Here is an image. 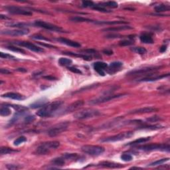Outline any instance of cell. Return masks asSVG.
<instances>
[{"label": "cell", "instance_id": "6da1fadb", "mask_svg": "<svg viewBox=\"0 0 170 170\" xmlns=\"http://www.w3.org/2000/svg\"><path fill=\"white\" fill-rule=\"evenodd\" d=\"M63 104L62 101H55L53 103L47 104L45 106L37 112V115L41 118L50 117L57 110L61 108Z\"/></svg>", "mask_w": 170, "mask_h": 170}, {"label": "cell", "instance_id": "7a4b0ae2", "mask_svg": "<svg viewBox=\"0 0 170 170\" xmlns=\"http://www.w3.org/2000/svg\"><path fill=\"white\" fill-rule=\"evenodd\" d=\"M60 146V142L58 141H49L41 143L35 150V154L37 155H47L52 150H55Z\"/></svg>", "mask_w": 170, "mask_h": 170}, {"label": "cell", "instance_id": "3957f363", "mask_svg": "<svg viewBox=\"0 0 170 170\" xmlns=\"http://www.w3.org/2000/svg\"><path fill=\"white\" fill-rule=\"evenodd\" d=\"M100 114V112L96 109L85 108L76 112L74 118L78 120H86L98 116Z\"/></svg>", "mask_w": 170, "mask_h": 170}, {"label": "cell", "instance_id": "277c9868", "mask_svg": "<svg viewBox=\"0 0 170 170\" xmlns=\"http://www.w3.org/2000/svg\"><path fill=\"white\" fill-rule=\"evenodd\" d=\"M161 68V67H145L143 69H136L134 70H131L127 73L128 76H140V75H146V77H150V76L154 75V72L158 71ZM155 75V74H154Z\"/></svg>", "mask_w": 170, "mask_h": 170}, {"label": "cell", "instance_id": "5b68a950", "mask_svg": "<svg viewBox=\"0 0 170 170\" xmlns=\"http://www.w3.org/2000/svg\"><path fill=\"white\" fill-rule=\"evenodd\" d=\"M69 122H61L52 126L48 130L47 134L50 137H55L66 131L69 126Z\"/></svg>", "mask_w": 170, "mask_h": 170}, {"label": "cell", "instance_id": "8992f818", "mask_svg": "<svg viewBox=\"0 0 170 170\" xmlns=\"http://www.w3.org/2000/svg\"><path fill=\"white\" fill-rule=\"evenodd\" d=\"M138 150L150 151H169V145L167 143H151V144L141 146L137 147Z\"/></svg>", "mask_w": 170, "mask_h": 170}, {"label": "cell", "instance_id": "52a82bcc", "mask_svg": "<svg viewBox=\"0 0 170 170\" xmlns=\"http://www.w3.org/2000/svg\"><path fill=\"white\" fill-rule=\"evenodd\" d=\"M84 153L92 156H98L103 154L105 149L100 146H93V145H85L81 148Z\"/></svg>", "mask_w": 170, "mask_h": 170}, {"label": "cell", "instance_id": "ba28073f", "mask_svg": "<svg viewBox=\"0 0 170 170\" xmlns=\"http://www.w3.org/2000/svg\"><path fill=\"white\" fill-rule=\"evenodd\" d=\"M34 25H35L36 27L45 29H47V30L55 31V32L67 33V32H65V30L62 29L61 27H59V26L51 24V23H50L43 22V21H41V20L35 21V23H34Z\"/></svg>", "mask_w": 170, "mask_h": 170}, {"label": "cell", "instance_id": "9c48e42d", "mask_svg": "<svg viewBox=\"0 0 170 170\" xmlns=\"http://www.w3.org/2000/svg\"><path fill=\"white\" fill-rule=\"evenodd\" d=\"M134 135V132H126L120 133L118 134L112 136L107 137L105 138H103L100 141L102 142H118V141L124 140L127 138H129L132 137Z\"/></svg>", "mask_w": 170, "mask_h": 170}, {"label": "cell", "instance_id": "30bf717a", "mask_svg": "<svg viewBox=\"0 0 170 170\" xmlns=\"http://www.w3.org/2000/svg\"><path fill=\"white\" fill-rule=\"evenodd\" d=\"M126 95V94H120V95H104L100 97H98L97 98L94 99L90 101V104H98L100 103H104L106 102H108L111 100H113L115 98H118L120 97H123V96Z\"/></svg>", "mask_w": 170, "mask_h": 170}, {"label": "cell", "instance_id": "8fae6325", "mask_svg": "<svg viewBox=\"0 0 170 170\" xmlns=\"http://www.w3.org/2000/svg\"><path fill=\"white\" fill-rule=\"evenodd\" d=\"M12 44H14V45H17L19 46L24 47L27 48V49L30 51H32L34 52H37V53H41V52H43L44 49H42L41 47H39L38 46H37L34 44L29 43V42L27 41H15L11 42Z\"/></svg>", "mask_w": 170, "mask_h": 170}, {"label": "cell", "instance_id": "7c38bea8", "mask_svg": "<svg viewBox=\"0 0 170 170\" xmlns=\"http://www.w3.org/2000/svg\"><path fill=\"white\" fill-rule=\"evenodd\" d=\"M7 11L13 14H17V15H27V16H29V15H32V12L29 11L27 9H25L22 8V7H19L17 6H9L4 7Z\"/></svg>", "mask_w": 170, "mask_h": 170}, {"label": "cell", "instance_id": "4fadbf2b", "mask_svg": "<svg viewBox=\"0 0 170 170\" xmlns=\"http://www.w3.org/2000/svg\"><path fill=\"white\" fill-rule=\"evenodd\" d=\"M29 33L28 29H5L1 31V35H7L11 36H22L27 35Z\"/></svg>", "mask_w": 170, "mask_h": 170}, {"label": "cell", "instance_id": "5bb4252c", "mask_svg": "<svg viewBox=\"0 0 170 170\" xmlns=\"http://www.w3.org/2000/svg\"><path fill=\"white\" fill-rule=\"evenodd\" d=\"M84 101L83 100H77L74 103L69 104V106H67L63 111L62 112L61 114H67L69 113H71L72 112H75L79 109L81 106H83Z\"/></svg>", "mask_w": 170, "mask_h": 170}, {"label": "cell", "instance_id": "9a60e30c", "mask_svg": "<svg viewBox=\"0 0 170 170\" xmlns=\"http://www.w3.org/2000/svg\"><path fill=\"white\" fill-rule=\"evenodd\" d=\"M158 110V108H154V107H143L138 109L133 110L129 111V114H146V113H151V112H155Z\"/></svg>", "mask_w": 170, "mask_h": 170}, {"label": "cell", "instance_id": "2e32d148", "mask_svg": "<svg viewBox=\"0 0 170 170\" xmlns=\"http://www.w3.org/2000/svg\"><path fill=\"white\" fill-rule=\"evenodd\" d=\"M108 65L104 62H96L94 63V69L100 76H105L104 69H107Z\"/></svg>", "mask_w": 170, "mask_h": 170}, {"label": "cell", "instance_id": "e0dca14e", "mask_svg": "<svg viewBox=\"0 0 170 170\" xmlns=\"http://www.w3.org/2000/svg\"><path fill=\"white\" fill-rule=\"evenodd\" d=\"M122 66H123V63L122 62L116 61V62H111V63L109 65L108 69H107V72L110 75L114 74V73H116V72L118 71V70H120Z\"/></svg>", "mask_w": 170, "mask_h": 170}, {"label": "cell", "instance_id": "ac0fdd59", "mask_svg": "<svg viewBox=\"0 0 170 170\" xmlns=\"http://www.w3.org/2000/svg\"><path fill=\"white\" fill-rule=\"evenodd\" d=\"M62 157L66 161H80V159H83L82 156L78 155V154L75 153H65L62 154Z\"/></svg>", "mask_w": 170, "mask_h": 170}, {"label": "cell", "instance_id": "d6986e66", "mask_svg": "<svg viewBox=\"0 0 170 170\" xmlns=\"http://www.w3.org/2000/svg\"><path fill=\"white\" fill-rule=\"evenodd\" d=\"M57 41L60 42L62 44H65V45H67L68 46L70 47H76V48H78L80 47L81 45L79 43H77V42L73 41L72 40H70V39H68L64 37H59V38H57L55 39Z\"/></svg>", "mask_w": 170, "mask_h": 170}, {"label": "cell", "instance_id": "ffe728a7", "mask_svg": "<svg viewBox=\"0 0 170 170\" xmlns=\"http://www.w3.org/2000/svg\"><path fill=\"white\" fill-rule=\"evenodd\" d=\"M169 76V73L166 75H154L152 76H150V77H147L141 78V79L138 80L139 82H150V81H155L158 80L162 79L164 78L168 77Z\"/></svg>", "mask_w": 170, "mask_h": 170}, {"label": "cell", "instance_id": "44dd1931", "mask_svg": "<svg viewBox=\"0 0 170 170\" xmlns=\"http://www.w3.org/2000/svg\"><path fill=\"white\" fill-rule=\"evenodd\" d=\"M1 97L11 98V99H14V100H25V99L26 98L25 96H23L22 95H21V94L17 93H7L2 95Z\"/></svg>", "mask_w": 170, "mask_h": 170}, {"label": "cell", "instance_id": "7402d4cb", "mask_svg": "<svg viewBox=\"0 0 170 170\" xmlns=\"http://www.w3.org/2000/svg\"><path fill=\"white\" fill-rule=\"evenodd\" d=\"M47 103H48L47 99L45 98H43L39 99V100H36L35 103L30 104L29 107L32 109H36L38 108H41V107H43L44 106H45Z\"/></svg>", "mask_w": 170, "mask_h": 170}, {"label": "cell", "instance_id": "603a6c76", "mask_svg": "<svg viewBox=\"0 0 170 170\" xmlns=\"http://www.w3.org/2000/svg\"><path fill=\"white\" fill-rule=\"evenodd\" d=\"M95 23L98 25H118V24H128V22L124 21H95Z\"/></svg>", "mask_w": 170, "mask_h": 170}, {"label": "cell", "instance_id": "cb8c5ba5", "mask_svg": "<svg viewBox=\"0 0 170 170\" xmlns=\"http://www.w3.org/2000/svg\"><path fill=\"white\" fill-rule=\"evenodd\" d=\"M98 166L108 167V168H121L124 166L122 164L118 163H114V162H110V161H103L98 164Z\"/></svg>", "mask_w": 170, "mask_h": 170}, {"label": "cell", "instance_id": "d4e9b609", "mask_svg": "<svg viewBox=\"0 0 170 170\" xmlns=\"http://www.w3.org/2000/svg\"><path fill=\"white\" fill-rule=\"evenodd\" d=\"M62 54L67 55H70L72 57H80L87 61H91L92 60L93 57L90 55H87L85 54H80V53H72V52H62Z\"/></svg>", "mask_w": 170, "mask_h": 170}, {"label": "cell", "instance_id": "484cf974", "mask_svg": "<svg viewBox=\"0 0 170 170\" xmlns=\"http://www.w3.org/2000/svg\"><path fill=\"white\" fill-rule=\"evenodd\" d=\"M132 29H133L132 27H130V26H128V25H122V26H119V27L106 28V29H103V31H110V32H116V31Z\"/></svg>", "mask_w": 170, "mask_h": 170}, {"label": "cell", "instance_id": "4316f807", "mask_svg": "<svg viewBox=\"0 0 170 170\" xmlns=\"http://www.w3.org/2000/svg\"><path fill=\"white\" fill-rule=\"evenodd\" d=\"M140 39L141 42L146 44H152L154 43V39L151 37L150 34L143 33L140 36Z\"/></svg>", "mask_w": 170, "mask_h": 170}, {"label": "cell", "instance_id": "83f0119b", "mask_svg": "<svg viewBox=\"0 0 170 170\" xmlns=\"http://www.w3.org/2000/svg\"><path fill=\"white\" fill-rule=\"evenodd\" d=\"M27 110H22V111H17L16 113L14 114V116H13L11 120L9 121V124H14L15 122H17L18 120H19L21 117L23 116L25 113H27Z\"/></svg>", "mask_w": 170, "mask_h": 170}, {"label": "cell", "instance_id": "f1b7e54d", "mask_svg": "<svg viewBox=\"0 0 170 170\" xmlns=\"http://www.w3.org/2000/svg\"><path fill=\"white\" fill-rule=\"evenodd\" d=\"M164 126L161 125L156 124V125H145L142 126L137 127L136 130H159L161 128H163Z\"/></svg>", "mask_w": 170, "mask_h": 170}, {"label": "cell", "instance_id": "f546056e", "mask_svg": "<svg viewBox=\"0 0 170 170\" xmlns=\"http://www.w3.org/2000/svg\"><path fill=\"white\" fill-rule=\"evenodd\" d=\"M151 140L150 137H147V138H138V139L135 140L134 141H132V142H130L126 144V146H136L140 144V143H145L147 142L148 141H150Z\"/></svg>", "mask_w": 170, "mask_h": 170}, {"label": "cell", "instance_id": "4dcf8cb0", "mask_svg": "<svg viewBox=\"0 0 170 170\" xmlns=\"http://www.w3.org/2000/svg\"><path fill=\"white\" fill-rule=\"evenodd\" d=\"M65 162H66V160L63 158V157H59V158H57L53 159V160L51 161V164L53 166H57V167H60V166H64Z\"/></svg>", "mask_w": 170, "mask_h": 170}, {"label": "cell", "instance_id": "1f68e13d", "mask_svg": "<svg viewBox=\"0 0 170 170\" xmlns=\"http://www.w3.org/2000/svg\"><path fill=\"white\" fill-rule=\"evenodd\" d=\"M70 21H71L72 22L76 23H79V22H91V23H95V21L92 19H88V18L82 17H72L69 19Z\"/></svg>", "mask_w": 170, "mask_h": 170}, {"label": "cell", "instance_id": "d6a6232c", "mask_svg": "<svg viewBox=\"0 0 170 170\" xmlns=\"http://www.w3.org/2000/svg\"><path fill=\"white\" fill-rule=\"evenodd\" d=\"M11 111L9 108L8 106L2 105L1 106V108H0V115H1V116H9V115L11 114Z\"/></svg>", "mask_w": 170, "mask_h": 170}, {"label": "cell", "instance_id": "836d02e7", "mask_svg": "<svg viewBox=\"0 0 170 170\" xmlns=\"http://www.w3.org/2000/svg\"><path fill=\"white\" fill-rule=\"evenodd\" d=\"M9 27H15V28H19V29H27V27L30 25H32V24H29V23H9L8 24Z\"/></svg>", "mask_w": 170, "mask_h": 170}, {"label": "cell", "instance_id": "e575fe53", "mask_svg": "<svg viewBox=\"0 0 170 170\" xmlns=\"http://www.w3.org/2000/svg\"><path fill=\"white\" fill-rule=\"evenodd\" d=\"M155 10L156 12L159 13V12H163V11H168L170 9V7L168 5L166 4H160L158 5L155 7Z\"/></svg>", "mask_w": 170, "mask_h": 170}, {"label": "cell", "instance_id": "d590c367", "mask_svg": "<svg viewBox=\"0 0 170 170\" xmlns=\"http://www.w3.org/2000/svg\"><path fill=\"white\" fill-rule=\"evenodd\" d=\"M17 150L8 147H1L0 148V154H1V155H6V154L17 152Z\"/></svg>", "mask_w": 170, "mask_h": 170}, {"label": "cell", "instance_id": "8d00e7d4", "mask_svg": "<svg viewBox=\"0 0 170 170\" xmlns=\"http://www.w3.org/2000/svg\"><path fill=\"white\" fill-rule=\"evenodd\" d=\"M130 50L134 52V53L143 55L147 53V50L144 47H135L130 48Z\"/></svg>", "mask_w": 170, "mask_h": 170}, {"label": "cell", "instance_id": "74e56055", "mask_svg": "<svg viewBox=\"0 0 170 170\" xmlns=\"http://www.w3.org/2000/svg\"><path fill=\"white\" fill-rule=\"evenodd\" d=\"M72 60L67 58H60L59 60V64L61 66L68 67L72 64Z\"/></svg>", "mask_w": 170, "mask_h": 170}, {"label": "cell", "instance_id": "f35d334b", "mask_svg": "<svg viewBox=\"0 0 170 170\" xmlns=\"http://www.w3.org/2000/svg\"><path fill=\"white\" fill-rule=\"evenodd\" d=\"M98 6H100L103 7H111V8H116L118 6V5L116 3V1H107L104 2V3H102L100 4H99Z\"/></svg>", "mask_w": 170, "mask_h": 170}, {"label": "cell", "instance_id": "ab89813d", "mask_svg": "<svg viewBox=\"0 0 170 170\" xmlns=\"http://www.w3.org/2000/svg\"><path fill=\"white\" fill-rule=\"evenodd\" d=\"M169 158H164V159H159V160H157L156 161H154L152 163H151L150 164L148 165V166H160V165L164 164L165 162L168 161Z\"/></svg>", "mask_w": 170, "mask_h": 170}, {"label": "cell", "instance_id": "60d3db41", "mask_svg": "<svg viewBox=\"0 0 170 170\" xmlns=\"http://www.w3.org/2000/svg\"><path fill=\"white\" fill-rule=\"evenodd\" d=\"M6 48L7 49H9V50L11 51H14V52H16V53H25V50H23V49L22 48H19V47H15V46H12V45H9V46H7Z\"/></svg>", "mask_w": 170, "mask_h": 170}, {"label": "cell", "instance_id": "b9f144b4", "mask_svg": "<svg viewBox=\"0 0 170 170\" xmlns=\"http://www.w3.org/2000/svg\"><path fill=\"white\" fill-rule=\"evenodd\" d=\"M92 8L93 9L96 10V11H100V12H103V13H110L111 12L110 11H109V10L106 9L104 8V7H101L100 6H98V5H95Z\"/></svg>", "mask_w": 170, "mask_h": 170}, {"label": "cell", "instance_id": "7bdbcfd3", "mask_svg": "<svg viewBox=\"0 0 170 170\" xmlns=\"http://www.w3.org/2000/svg\"><path fill=\"white\" fill-rule=\"evenodd\" d=\"M27 141V138H26L25 136H20L19 138H17L16 140L14 141V144L15 146H19L21 143H22L23 142H25Z\"/></svg>", "mask_w": 170, "mask_h": 170}, {"label": "cell", "instance_id": "ee69618b", "mask_svg": "<svg viewBox=\"0 0 170 170\" xmlns=\"http://www.w3.org/2000/svg\"><path fill=\"white\" fill-rule=\"evenodd\" d=\"M134 44V41L132 40H122L121 41L119 42V45L122 47H125V46H130Z\"/></svg>", "mask_w": 170, "mask_h": 170}, {"label": "cell", "instance_id": "f6af8a7d", "mask_svg": "<svg viewBox=\"0 0 170 170\" xmlns=\"http://www.w3.org/2000/svg\"><path fill=\"white\" fill-rule=\"evenodd\" d=\"M30 37L33 39H35V40H44L47 41H50L51 40L45 37L40 35H31Z\"/></svg>", "mask_w": 170, "mask_h": 170}, {"label": "cell", "instance_id": "bcb514c9", "mask_svg": "<svg viewBox=\"0 0 170 170\" xmlns=\"http://www.w3.org/2000/svg\"><path fill=\"white\" fill-rule=\"evenodd\" d=\"M162 120V118L160 116H151V117L148 118L146 119V121L148 122H156L160 121V120Z\"/></svg>", "mask_w": 170, "mask_h": 170}, {"label": "cell", "instance_id": "7dc6e473", "mask_svg": "<svg viewBox=\"0 0 170 170\" xmlns=\"http://www.w3.org/2000/svg\"><path fill=\"white\" fill-rule=\"evenodd\" d=\"M122 160L124 161H130L133 159V157L128 154H124L121 156Z\"/></svg>", "mask_w": 170, "mask_h": 170}, {"label": "cell", "instance_id": "c3c4849f", "mask_svg": "<svg viewBox=\"0 0 170 170\" xmlns=\"http://www.w3.org/2000/svg\"><path fill=\"white\" fill-rule=\"evenodd\" d=\"M81 52H82V53H85V54H87V55H96L98 54L97 53L98 52L96 51L95 49H85V50H82Z\"/></svg>", "mask_w": 170, "mask_h": 170}, {"label": "cell", "instance_id": "681fc988", "mask_svg": "<svg viewBox=\"0 0 170 170\" xmlns=\"http://www.w3.org/2000/svg\"><path fill=\"white\" fill-rule=\"evenodd\" d=\"M0 57L2 59H12V60H15L17 58H15V57L11 55L7 54V53H4L3 52H1L0 53Z\"/></svg>", "mask_w": 170, "mask_h": 170}, {"label": "cell", "instance_id": "f907efd6", "mask_svg": "<svg viewBox=\"0 0 170 170\" xmlns=\"http://www.w3.org/2000/svg\"><path fill=\"white\" fill-rule=\"evenodd\" d=\"M95 5V4L92 1H83L82 2V6L83 7H93Z\"/></svg>", "mask_w": 170, "mask_h": 170}, {"label": "cell", "instance_id": "816d5d0a", "mask_svg": "<svg viewBox=\"0 0 170 170\" xmlns=\"http://www.w3.org/2000/svg\"><path fill=\"white\" fill-rule=\"evenodd\" d=\"M35 120V117L33 115H27L25 118V122L26 123H30L33 122Z\"/></svg>", "mask_w": 170, "mask_h": 170}, {"label": "cell", "instance_id": "f5cc1de1", "mask_svg": "<svg viewBox=\"0 0 170 170\" xmlns=\"http://www.w3.org/2000/svg\"><path fill=\"white\" fill-rule=\"evenodd\" d=\"M67 69H69L70 71L75 73H77V74H82V71L80 69H78L77 68L73 67H67Z\"/></svg>", "mask_w": 170, "mask_h": 170}, {"label": "cell", "instance_id": "db71d44e", "mask_svg": "<svg viewBox=\"0 0 170 170\" xmlns=\"http://www.w3.org/2000/svg\"><path fill=\"white\" fill-rule=\"evenodd\" d=\"M122 36L119 34H109L106 36L107 39H116V38H122Z\"/></svg>", "mask_w": 170, "mask_h": 170}, {"label": "cell", "instance_id": "11a10c76", "mask_svg": "<svg viewBox=\"0 0 170 170\" xmlns=\"http://www.w3.org/2000/svg\"><path fill=\"white\" fill-rule=\"evenodd\" d=\"M6 167L8 169H17L20 168V166L18 165H14V164H7L6 166Z\"/></svg>", "mask_w": 170, "mask_h": 170}, {"label": "cell", "instance_id": "9f6ffc18", "mask_svg": "<svg viewBox=\"0 0 170 170\" xmlns=\"http://www.w3.org/2000/svg\"><path fill=\"white\" fill-rule=\"evenodd\" d=\"M0 72H1V74H6V75H9V74H11V72L9 71L8 69H1L0 70Z\"/></svg>", "mask_w": 170, "mask_h": 170}, {"label": "cell", "instance_id": "6f0895ef", "mask_svg": "<svg viewBox=\"0 0 170 170\" xmlns=\"http://www.w3.org/2000/svg\"><path fill=\"white\" fill-rule=\"evenodd\" d=\"M103 53L105 55H113V51L110 50V49H104Z\"/></svg>", "mask_w": 170, "mask_h": 170}, {"label": "cell", "instance_id": "680465c9", "mask_svg": "<svg viewBox=\"0 0 170 170\" xmlns=\"http://www.w3.org/2000/svg\"><path fill=\"white\" fill-rule=\"evenodd\" d=\"M167 50V45H163L161 47V48L159 49V51L161 52V53H164Z\"/></svg>", "mask_w": 170, "mask_h": 170}, {"label": "cell", "instance_id": "91938a15", "mask_svg": "<svg viewBox=\"0 0 170 170\" xmlns=\"http://www.w3.org/2000/svg\"><path fill=\"white\" fill-rule=\"evenodd\" d=\"M44 78H46V79L50 80H56L57 78H55L53 77H51V76H47V77H44Z\"/></svg>", "mask_w": 170, "mask_h": 170}, {"label": "cell", "instance_id": "94428289", "mask_svg": "<svg viewBox=\"0 0 170 170\" xmlns=\"http://www.w3.org/2000/svg\"><path fill=\"white\" fill-rule=\"evenodd\" d=\"M39 44H40L41 45H43V46H45V47H47L49 48H55V47L53 46V45H47V44H44V43H39Z\"/></svg>", "mask_w": 170, "mask_h": 170}, {"label": "cell", "instance_id": "6125c7cd", "mask_svg": "<svg viewBox=\"0 0 170 170\" xmlns=\"http://www.w3.org/2000/svg\"><path fill=\"white\" fill-rule=\"evenodd\" d=\"M0 18H1V19H10L9 17H7V16H6V15H2V14L0 15Z\"/></svg>", "mask_w": 170, "mask_h": 170}, {"label": "cell", "instance_id": "be15d7a7", "mask_svg": "<svg viewBox=\"0 0 170 170\" xmlns=\"http://www.w3.org/2000/svg\"><path fill=\"white\" fill-rule=\"evenodd\" d=\"M17 70L20 72H27V69H23V68H19V69H17Z\"/></svg>", "mask_w": 170, "mask_h": 170}]
</instances>
